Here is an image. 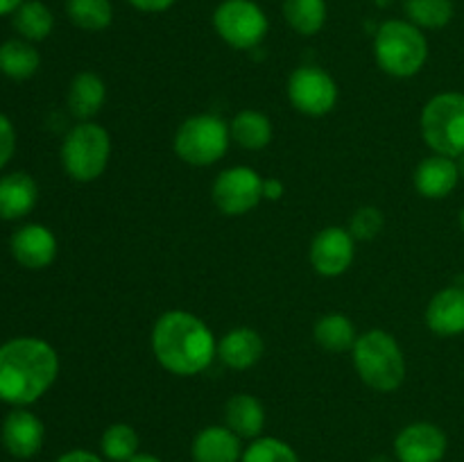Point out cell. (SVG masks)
Masks as SVG:
<instances>
[{
	"label": "cell",
	"mask_w": 464,
	"mask_h": 462,
	"mask_svg": "<svg viewBox=\"0 0 464 462\" xmlns=\"http://www.w3.org/2000/svg\"><path fill=\"white\" fill-rule=\"evenodd\" d=\"M14 30L18 32V36L30 43H39L45 41L54 30V16L50 12V7L41 0H25L21 7L14 12L12 16Z\"/></svg>",
	"instance_id": "obj_25"
},
{
	"label": "cell",
	"mask_w": 464,
	"mask_h": 462,
	"mask_svg": "<svg viewBox=\"0 0 464 462\" xmlns=\"http://www.w3.org/2000/svg\"><path fill=\"white\" fill-rule=\"evenodd\" d=\"M140 438L134 426L130 424H111L104 428L100 438V453L109 462H130L131 457L139 456Z\"/></svg>",
	"instance_id": "obj_29"
},
{
	"label": "cell",
	"mask_w": 464,
	"mask_h": 462,
	"mask_svg": "<svg viewBox=\"0 0 464 462\" xmlns=\"http://www.w3.org/2000/svg\"><path fill=\"white\" fill-rule=\"evenodd\" d=\"M39 202V186L27 172H9L0 177V220L14 222L30 216Z\"/></svg>",
	"instance_id": "obj_15"
},
{
	"label": "cell",
	"mask_w": 464,
	"mask_h": 462,
	"mask_svg": "<svg viewBox=\"0 0 464 462\" xmlns=\"http://www.w3.org/2000/svg\"><path fill=\"white\" fill-rule=\"evenodd\" d=\"M263 353H266V342H263L261 333L247 329V326H238L218 340V358L229 370H249V367L258 365Z\"/></svg>",
	"instance_id": "obj_16"
},
{
	"label": "cell",
	"mask_w": 464,
	"mask_h": 462,
	"mask_svg": "<svg viewBox=\"0 0 464 462\" xmlns=\"http://www.w3.org/2000/svg\"><path fill=\"white\" fill-rule=\"evenodd\" d=\"M14 261L25 270H44L57 258V236L39 222L18 226L9 238Z\"/></svg>",
	"instance_id": "obj_14"
},
{
	"label": "cell",
	"mask_w": 464,
	"mask_h": 462,
	"mask_svg": "<svg viewBox=\"0 0 464 462\" xmlns=\"http://www.w3.org/2000/svg\"><path fill=\"white\" fill-rule=\"evenodd\" d=\"M383 231V213L376 207L358 208L349 222V234L356 240H372Z\"/></svg>",
	"instance_id": "obj_31"
},
{
	"label": "cell",
	"mask_w": 464,
	"mask_h": 462,
	"mask_svg": "<svg viewBox=\"0 0 464 462\" xmlns=\"http://www.w3.org/2000/svg\"><path fill=\"white\" fill-rule=\"evenodd\" d=\"M104 98H107V86L98 72H77L68 86V109L82 122L91 120L102 109Z\"/></svg>",
	"instance_id": "obj_21"
},
{
	"label": "cell",
	"mask_w": 464,
	"mask_h": 462,
	"mask_svg": "<svg viewBox=\"0 0 464 462\" xmlns=\"http://www.w3.org/2000/svg\"><path fill=\"white\" fill-rule=\"evenodd\" d=\"M231 127V140L240 145L243 149L256 152L270 145L272 140V122L266 113L256 111V109H245V111L236 113L234 120L229 122Z\"/></svg>",
	"instance_id": "obj_23"
},
{
	"label": "cell",
	"mask_w": 464,
	"mask_h": 462,
	"mask_svg": "<svg viewBox=\"0 0 464 462\" xmlns=\"http://www.w3.org/2000/svg\"><path fill=\"white\" fill-rule=\"evenodd\" d=\"M460 225H462V229H464V208H462V213H460Z\"/></svg>",
	"instance_id": "obj_39"
},
{
	"label": "cell",
	"mask_w": 464,
	"mask_h": 462,
	"mask_svg": "<svg viewBox=\"0 0 464 462\" xmlns=\"http://www.w3.org/2000/svg\"><path fill=\"white\" fill-rule=\"evenodd\" d=\"M421 136L435 154L458 159L464 154V93L447 91L426 102Z\"/></svg>",
	"instance_id": "obj_7"
},
{
	"label": "cell",
	"mask_w": 464,
	"mask_h": 462,
	"mask_svg": "<svg viewBox=\"0 0 464 462\" xmlns=\"http://www.w3.org/2000/svg\"><path fill=\"white\" fill-rule=\"evenodd\" d=\"M62 166L71 179L89 184L102 177L111 157V136L98 122H77L62 143Z\"/></svg>",
	"instance_id": "obj_5"
},
{
	"label": "cell",
	"mask_w": 464,
	"mask_h": 462,
	"mask_svg": "<svg viewBox=\"0 0 464 462\" xmlns=\"http://www.w3.org/2000/svg\"><path fill=\"white\" fill-rule=\"evenodd\" d=\"M288 100L299 113L311 118L326 116L334 111L338 102V84L334 77L320 66H299L295 68L288 80Z\"/></svg>",
	"instance_id": "obj_9"
},
{
	"label": "cell",
	"mask_w": 464,
	"mask_h": 462,
	"mask_svg": "<svg viewBox=\"0 0 464 462\" xmlns=\"http://www.w3.org/2000/svg\"><path fill=\"white\" fill-rule=\"evenodd\" d=\"M458 181H460L458 161L444 154H430L415 170V188L429 199H442L451 195Z\"/></svg>",
	"instance_id": "obj_18"
},
{
	"label": "cell",
	"mask_w": 464,
	"mask_h": 462,
	"mask_svg": "<svg viewBox=\"0 0 464 462\" xmlns=\"http://www.w3.org/2000/svg\"><path fill=\"white\" fill-rule=\"evenodd\" d=\"M3 448L16 460H30L44 448L45 426L34 412L27 408H12L0 426Z\"/></svg>",
	"instance_id": "obj_11"
},
{
	"label": "cell",
	"mask_w": 464,
	"mask_h": 462,
	"mask_svg": "<svg viewBox=\"0 0 464 462\" xmlns=\"http://www.w3.org/2000/svg\"><path fill=\"white\" fill-rule=\"evenodd\" d=\"M66 16L84 32H102L113 23L111 0H66Z\"/></svg>",
	"instance_id": "obj_28"
},
{
	"label": "cell",
	"mask_w": 464,
	"mask_h": 462,
	"mask_svg": "<svg viewBox=\"0 0 464 462\" xmlns=\"http://www.w3.org/2000/svg\"><path fill=\"white\" fill-rule=\"evenodd\" d=\"M23 3H25V0H0V16H14V12H16Z\"/></svg>",
	"instance_id": "obj_36"
},
{
	"label": "cell",
	"mask_w": 464,
	"mask_h": 462,
	"mask_svg": "<svg viewBox=\"0 0 464 462\" xmlns=\"http://www.w3.org/2000/svg\"><path fill=\"white\" fill-rule=\"evenodd\" d=\"M281 14L293 32L302 36H315L326 25L329 7L326 0H284Z\"/></svg>",
	"instance_id": "obj_24"
},
{
	"label": "cell",
	"mask_w": 464,
	"mask_h": 462,
	"mask_svg": "<svg viewBox=\"0 0 464 462\" xmlns=\"http://www.w3.org/2000/svg\"><path fill=\"white\" fill-rule=\"evenodd\" d=\"M231 143L229 122L216 113H198L186 118L177 130L172 148L184 163L207 168L220 161Z\"/></svg>",
	"instance_id": "obj_6"
},
{
	"label": "cell",
	"mask_w": 464,
	"mask_h": 462,
	"mask_svg": "<svg viewBox=\"0 0 464 462\" xmlns=\"http://www.w3.org/2000/svg\"><path fill=\"white\" fill-rule=\"evenodd\" d=\"M281 195H284V181H279V179L263 181V197L279 199Z\"/></svg>",
	"instance_id": "obj_35"
},
{
	"label": "cell",
	"mask_w": 464,
	"mask_h": 462,
	"mask_svg": "<svg viewBox=\"0 0 464 462\" xmlns=\"http://www.w3.org/2000/svg\"><path fill=\"white\" fill-rule=\"evenodd\" d=\"M59 376V356L50 342L21 335L0 344V401L27 408L39 401Z\"/></svg>",
	"instance_id": "obj_1"
},
{
	"label": "cell",
	"mask_w": 464,
	"mask_h": 462,
	"mask_svg": "<svg viewBox=\"0 0 464 462\" xmlns=\"http://www.w3.org/2000/svg\"><path fill=\"white\" fill-rule=\"evenodd\" d=\"M213 30L234 50H254L267 36L270 21L254 0H222L213 9Z\"/></svg>",
	"instance_id": "obj_8"
},
{
	"label": "cell",
	"mask_w": 464,
	"mask_h": 462,
	"mask_svg": "<svg viewBox=\"0 0 464 462\" xmlns=\"http://www.w3.org/2000/svg\"><path fill=\"white\" fill-rule=\"evenodd\" d=\"M406 18L420 30H442L453 21V0H403Z\"/></svg>",
	"instance_id": "obj_27"
},
{
	"label": "cell",
	"mask_w": 464,
	"mask_h": 462,
	"mask_svg": "<svg viewBox=\"0 0 464 462\" xmlns=\"http://www.w3.org/2000/svg\"><path fill=\"white\" fill-rule=\"evenodd\" d=\"M243 451L240 438L227 426H207L190 444L193 462H240Z\"/></svg>",
	"instance_id": "obj_17"
},
{
	"label": "cell",
	"mask_w": 464,
	"mask_h": 462,
	"mask_svg": "<svg viewBox=\"0 0 464 462\" xmlns=\"http://www.w3.org/2000/svg\"><path fill=\"white\" fill-rule=\"evenodd\" d=\"M313 335H315V342L320 344L322 349L334 353L352 351L353 344H356V326L343 313H329V315L320 317L315 322V329H313Z\"/></svg>",
	"instance_id": "obj_26"
},
{
	"label": "cell",
	"mask_w": 464,
	"mask_h": 462,
	"mask_svg": "<svg viewBox=\"0 0 464 462\" xmlns=\"http://www.w3.org/2000/svg\"><path fill=\"white\" fill-rule=\"evenodd\" d=\"M426 326L438 335L464 333V288L449 285L440 290L426 306Z\"/></svg>",
	"instance_id": "obj_19"
},
{
	"label": "cell",
	"mask_w": 464,
	"mask_h": 462,
	"mask_svg": "<svg viewBox=\"0 0 464 462\" xmlns=\"http://www.w3.org/2000/svg\"><path fill=\"white\" fill-rule=\"evenodd\" d=\"M57 462H104V457L98 456V453L84 451V448H72V451L62 453Z\"/></svg>",
	"instance_id": "obj_34"
},
{
	"label": "cell",
	"mask_w": 464,
	"mask_h": 462,
	"mask_svg": "<svg viewBox=\"0 0 464 462\" xmlns=\"http://www.w3.org/2000/svg\"><path fill=\"white\" fill-rule=\"evenodd\" d=\"M130 462H161V460H159L157 456H152V453H139V456L131 457Z\"/></svg>",
	"instance_id": "obj_37"
},
{
	"label": "cell",
	"mask_w": 464,
	"mask_h": 462,
	"mask_svg": "<svg viewBox=\"0 0 464 462\" xmlns=\"http://www.w3.org/2000/svg\"><path fill=\"white\" fill-rule=\"evenodd\" d=\"M356 238L343 226H326L311 243V265L322 276H340L352 267Z\"/></svg>",
	"instance_id": "obj_12"
},
{
	"label": "cell",
	"mask_w": 464,
	"mask_h": 462,
	"mask_svg": "<svg viewBox=\"0 0 464 462\" xmlns=\"http://www.w3.org/2000/svg\"><path fill=\"white\" fill-rule=\"evenodd\" d=\"M240 462H299V456L288 442L279 438H256L243 451Z\"/></svg>",
	"instance_id": "obj_30"
},
{
	"label": "cell",
	"mask_w": 464,
	"mask_h": 462,
	"mask_svg": "<svg viewBox=\"0 0 464 462\" xmlns=\"http://www.w3.org/2000/svg\"><path fill=\"white\" fill-rule=\"evenodd\" d=\"M447 448V433L430 421L408 424L394 439V453L399 462H442Z\"/></svg>",
	"instance_id": "obj_13"
},
{
	"label": "cell",
	"mask_w": 464,
	"mask_h": 462,
	"mask_svg": "<svg viewBox=\"0 0 464 462\" xmlns=\"http://www.w3.org/2000/svg\"><path fill=\"white\" fill-rule=\"evenodd\" d=\"M16 152V130L5 113H0V170L12 161Z\"/></svg>",
	"instance_id": "obj_32"
},
{
	"label": "cell",
	"mask_w": 464,
	"mask_h": 462,
	"mask_svg": "<svg viewBox=\"0 0 464 462\" xmlns=\"http://www.w3.org/2000/svg\"><path fill=\"white\" fill-rule=\"evenodd\" d=\"M263 177L247 166L222 170L213 181V204L225 216H245L263 199Z\"/></svg>",
	"instance_id": "obj_10"
},
{
	"label": "cell",
	"mask_w": 464,
	"mask_h": 462,
	"mask_svg": "<svg viewBox=\"0 0 464 462\" xmlns=\"http://www.w3.org/2000/svg\"><path fill=\"white\" fill-rule=\"evenodd\" d=\"M374 59L383 72L392 77L417 75L429 62V41L424 30L408 18H390L374 34Z\"/></svg>",
	"instance_id": "obj_3"
},
{
	"label": "cell",
	"mask_w": 464,
	"mask_h": 462,
	"mask_svg": "<svg viewBox=\"0 0 464 462\" xmlns=\"http://www.w3.org/2000/svg\"><path fill=\"white\" fill-rule=\"evenodd\" d=\"M225 426L240 439H256L266 428V408L252 394H236L225 406Z\"/></svg>",
	"instance_id": "obj_20"
},
{
	"label": "cell",
	"mask_w": 464,
	"mask_h": 462,
	"mask_svg": "<svg viewBox=\"0 0 464 462\" xmlns=\"http://www.w3.org/2000/svg\"><path fill=\"white\" fill-rule=\"evenodd\" d=\"M456 161H458V170H460V177H464V154H460Z\"/></svg>",
	"instance_id": "obj_38"
},
{
	"label": "cell",
	"mask_w": 464,
	"mask_h": 462,
	"mask_svg": "<svg viewBox=\"0 0 464 462\" xmlns=\"http://www.w3.org/2000/svg\"><path fill=\"white\" fill-rule=\"evenodd\" d=\"M41 66V54L25 39H9L0 43V75L9 80H30Z\"/></svg>",
	"instance_id": "obj_22"
},
{
	"label": "cell",
	"mask_w": 464,
	"mask_h": 462,
	"mask_svg": "<svg viewBox=\"0 0 464 462\" xmlns=\"http://www.w3.org/2000/svg\"><path fill=\"white\" fill-rule=\"evenodd\" d=\"M136 12H143V14H161L168 12L177 0H127Z\"/></svg>",
	"instance_id": "obj_33"
},
{
	"label": "cell",
	"mask_w": 464,
	"mask_h": 462,
	"mask_svg": "<svg viewBox=\"0 0 464 462\" xmlns=\"http://www.w3.org/2000/svg\"><path fill=\"white\" fill-rule=\"evenodd\" d=\"M152 351L170 374L195 376L211 367L218 342L202 317L188 311H168L152 329Z\"/></svg>",
	"instance_id": "obj_2"
},
{
	"label": "cell",
	"mask_w": 464,
	"mask_h": 462,
	"mask_svg": "<svg viewBox=\"0 0 464 462\" xmlns=\"http://www.w3.org/2000/svg\"><path fill=\"white\" fill-rule=\"evenodd\" d=\"M356 374L376 392H394L406 379V358L397 338L388 331H367L358 335L352 349Z\"/></svg>",
	"instance_id": "obj_4"
}]
</instances>
